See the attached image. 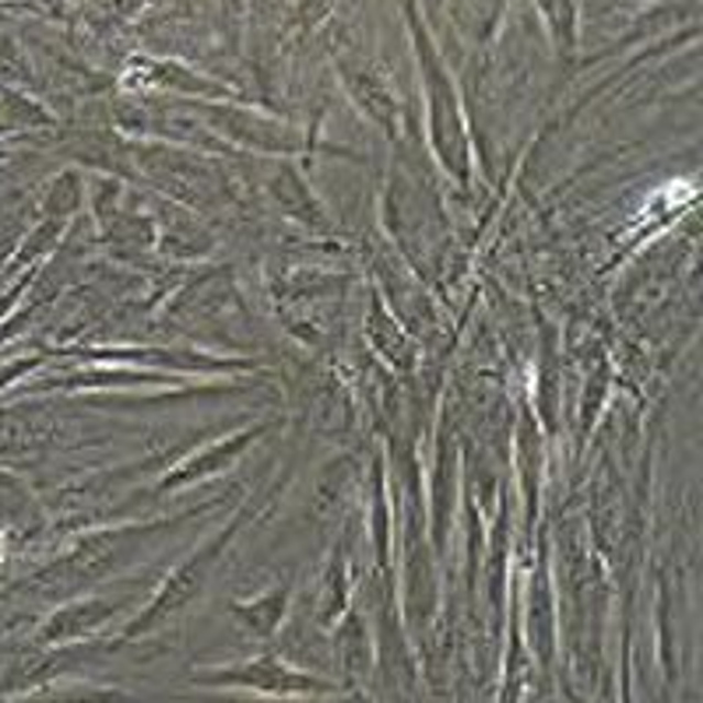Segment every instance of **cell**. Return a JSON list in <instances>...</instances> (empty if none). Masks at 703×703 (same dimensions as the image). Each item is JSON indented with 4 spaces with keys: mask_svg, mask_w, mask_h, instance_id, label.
Segmentation results:
<instances>
[{
    "mask_svg": "<svg viewBox=\"0 0 703 703\" xmlns=\"http://www.w3.org/2000/svg\"><path fill=\"white\" fill-rule=\"evenodd\" d=\"M229 682H264L267 690L275 693H288V690H323V686H314V682H306L293 672L278 669L275 661H257L250 664V669H240V672H222Z\"/></svg>",
    "mask_w": 703,
    "mask_h": 703,
    "instance_id": "6da1fadb",
    "label": "cell"
},
{
    "mask_svg": "<svg viewBox=\"0 0 703 703\" xmlns=\"http://www.w3.org/2000/svg\"><path fill=\"white\" fill-rule=\"evenodd\" d=\"M282 608H285V591H275V594H267V598L240 608V616H243V623L254 626L257 634H272L282 619Z\"/></svg>",
    "mask_w": 703,
    "mask_h": 703,
    "instance_id": "3957f363",
    "label": "cell"
},
{
    "mask_svg": "<svg viewBox=\"0 0 703 703\" xmlns=\"http://www.w3.org/2000/svg\"><path fill=\"white\" fill-rule=\"evenodd\" d=\"M275 201H278L288 215H296V219H303V222H310V226L323 229L320 208L310 201V197H306V187L299 184V176H296L293 169H285V173L275 179Z\"/></svg>",
    "mask_w": 703,
    "mask_h": 703,
    "instance_id": "7a4b0ae2",
    "label": "cell"
}]
</instances>
